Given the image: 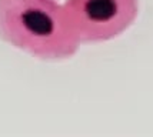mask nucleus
Instances as JSON below:
<instances>
[{"label": "nucleus", "instance_id": "nucleus-1", "mask_svg": "<svg viewBox=\"0 0 153 137\" xmlns=\"http://www.w3.org/2000/svg\"><path fill=\"white\" fill-rule=\"evenodd\" d=\"M0 39L40 60H66L80 41L57 0H0Z\"/></svg>", "mask_w": 153, "mask_h": 137}, {"label": "nucleus", "instance_id": "nucleus-2", "mask_svg": "<svg viewBox=\"0 0 153 137\" xmlns=\"http://www.w3.org/2000/svg\"><path fill=\"white\" fill-rule=\"evenodd\" d=\"M63 7L82 43L116 39L139 16V0H66Z\"/></svg>", "mask_w": 153, "mask_h": 137}]
</instances>
